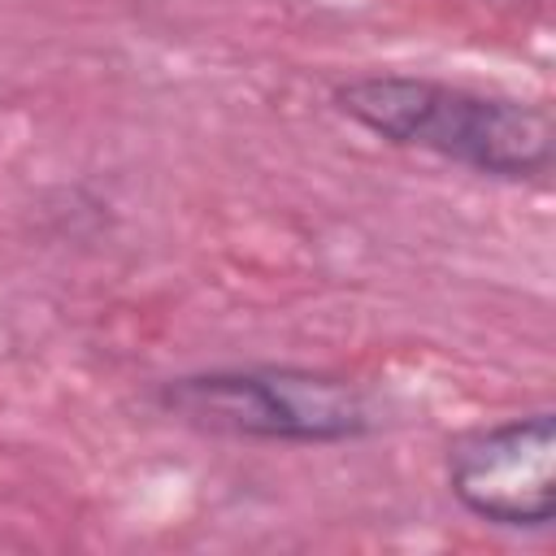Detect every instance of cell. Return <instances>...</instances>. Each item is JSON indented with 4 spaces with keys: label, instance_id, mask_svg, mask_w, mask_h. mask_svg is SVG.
<instances>
[{
    "label": "cell",
    "instance_id": "6da1fadb",
    "mask_svg": "<svg viewBox=\"0 0 556 556\" xmlns=\"http://www.w3.org/2000/svg\"><path fill=\"white\" fill-rule=\"evenodd\" d=\"M334 104L395 148H417L504 182L539 178L556 156L552 113L500 91H473L426 74H365L343 83Z\"/></svg>",
    "mask_w": 556,
    "mask_h": 556
},
{
    "label": "cell",
    "instance_id": "7a4b0ae2",
    "mask_svg": "<svg viewBox=\"0 0 556 556\" xmlns=\"http://www.w3.org/2000/svg\"><path fill=\"white\" fill-rule=\"evenodd\" d=\"M156 404L182 426L256 443H352L378 430L365 387L291 365L182 374L161 382Z\"/></svg>",
    "mask_w": 556,
    "mask_h": 556
},
{
    "label": "cell",
    "instance_id": "3957f363",
    "mask_svg": "<svg viewBox=\"0 0 556 556\" xmlns=\"http://www.w3.org/2000/svg\"><path fill=\"white\" fill-rule=\"evenodd\" d=\"M447 486L465 513L504 530H543L556 513V417L478 426L447 447Z\"/></svg>",
    "mask_w": 556,
    "mask_h": 556
}]
</instances>
